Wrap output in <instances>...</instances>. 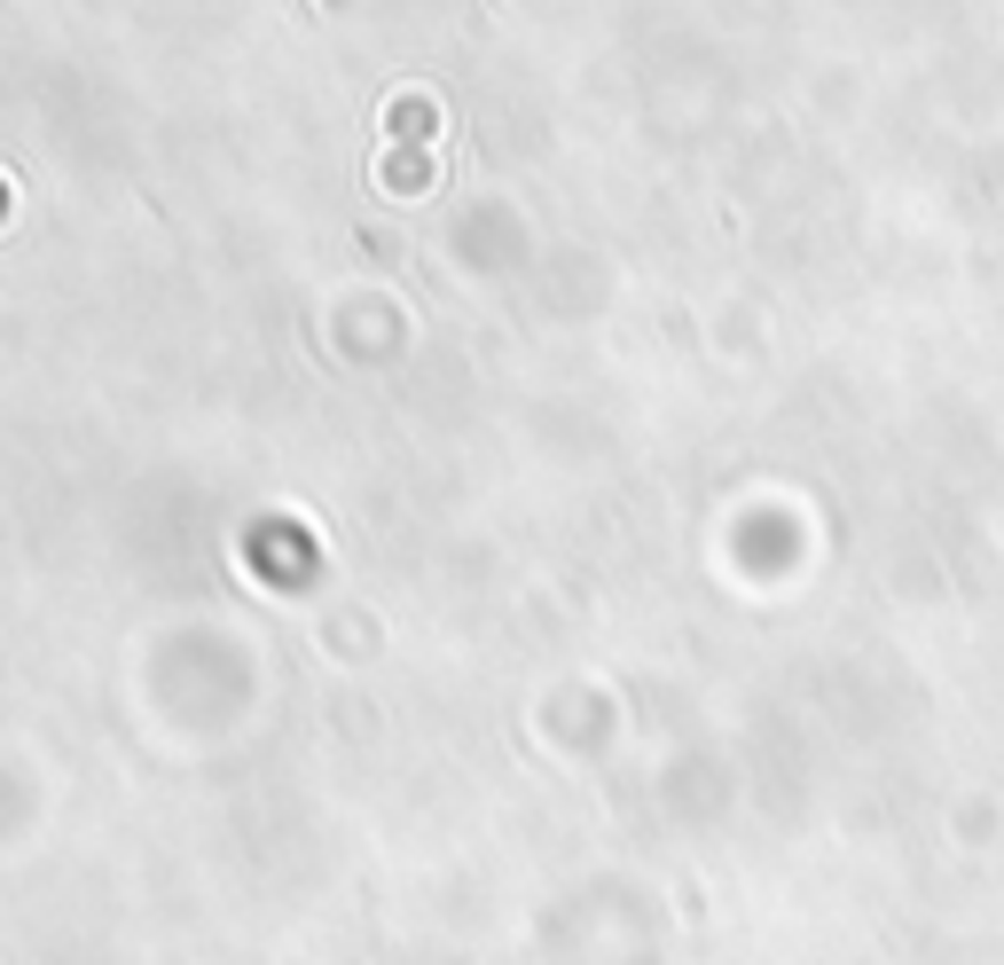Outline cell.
<instances>
[{
	"instance_id": "cell-1",
	"label": "cell",
	"mask_w": 1004,
	"mask_h": 965,
	"mask_svg": "<svg viewBox=\"0 0 1004 965\" xmlns=\"http://www.w3.org/2000/svg\"><path fill=\"white\" fill-rule=\"evenodd\" d=\"M385 126H393V134H408V126H416V134H432V126H439V111H432V103H408V95H393Z\"/></svg>"
}]
</instances>
